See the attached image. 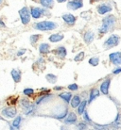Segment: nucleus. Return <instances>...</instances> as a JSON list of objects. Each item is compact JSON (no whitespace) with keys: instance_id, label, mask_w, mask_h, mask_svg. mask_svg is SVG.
<instances>
[{"instance_id":"f257e3e1","label":"nucleus","mask_w":121,"mask_h":130,"mask_svg":"<svg viewBox=\"0 0 121 130\" xmlns=\"http://www.w3.org/2000/svg\"><path fill=\"white\" fill-rule=\"evenodd\" d=\"M115 23V16H108L106 17L104 20H103V24H102L101 27L99 28V32H102V33H106L107 31L111 29L112 27L114 26Z\"/></svg>"},{"instance_id":"f03ea898","label":"nucleus","mask_w":121,"mask_h":130,"mask_svg":"<svg viewBox=\"0 0 121 130\" xmlns=\"http://www.w3.org/2000/svg\"><path fill=\"white\" fill-rule=\"evenodd\" d=\"M57 27V24L51 21H43L39 22L35 25V28L38 30H42V31H47V30L55 29Z\"/></svg>"},{"instance_id":"7ed1b4c3","label":"nucleus","mask_w":121,"mask_h":130,"mask_svg":"<svg viewBox=\"0 0 121 130\" xmlns=\"http://www.w3.org/2000/svg\"><path fill=\"white\" fill-rule=\"evenodd\" d=\"M19 15L21 18V21L24 25L30 23V12L29 11V9L26 7H24L19 10Z\"/></svg>"},{"instance_id":"20e7f679","label":"nucleus","mask_w":121,"mask_h":130,"mask_svg":"<svg viewBox=\"0 0 121 130\" xmlns=\"http://www.w3.org/2000/svg\"><path fill=\"white\" fill-rule=\"evenodd\" d=\"M118 42H119V37H118L117 35H112V36H110V38L105 42L104 45L106 46V47H114V46L117 45Z\"/></svg>"},{"instance_id":"39448f33","label":"nucleus","mask_w":121,"mask_h":130,"mask_svg":"<svg viewBox=\"0 0 121 130\" xmlns=\"http://www.w3.org/2000/svg\"><path fill=\"white\" fill-rule=\"evenodd\" d=\"M16 108L13 107H6V108H4L3 110H2V114L7 118H13L16 115Z\"/></svg>"},{"instance_id":"423d86ee","label":"nucleus","mask_w":121,"mask_h":130,"mask_svg":"<svg viewBox=\"0 0 121 130\" xmlns=\"http://www.w3.org/2000/svg\"><path fill=\"white\" fill-rule=\"evenodd\" d=\"M109 59L115 65L121 64V52H115L112 53L109 56Z\"/></svg>"},{"instance_id":"0eeeda50","label":"nucleus","mask_w":121,"mask_h":130,"mask_svg":"<svg viewBox=\"0 0 121 130\" xmlns=\"http://www.w3.org/2000/svg\"><path fill=\"white\" fill-rule=\"evenodd\" d=\"M112 10V6L108 4H101L98 7V12L99 14H105Z\"/></svg>"},{"instance_id":"6e6552de","label":"nucleus","mask_w":121,"mask_h":130,"mask_svg":"<svg viewBox=\"0 0 121 130\" xmlns=\"http://www.w3.org/2000/svg\"><path fill=\"white\" fill-rule=\"evenodd\" d=\"M43 13H44V10H42L40 8H31L30 10V15L35 19L40 18L43 15Z\"/></svg>"},{"instance_id":"1a4fd4ad","label":"nucleus","mask_w":121,"mask_h":130,"mask_svg":"<svg viewBox=\"0 0 121 130\" xmlns=\"http://www.w3.org/2000/svg\"><path fill=\"white\" fill-rule=\"evenodd\" d=\"M82 6H83L82 1L76 0V1H69L68 2V8L71 10H78L79 8H82Z\"/></svg>"},{"instance_id":"9d476101","label":"nucleus","mask_w":121,"mask_h":130,"mask_svg":"<svg viewBox=\"0 0 121 130\" xmlns=\"http://www.w3.org/2000/svg\"><path fill=\"white\" fill-rule=\"evenodd\" d=\"M110 83H111L110 79H107L104 82H102L101 86H100V91H101V92L103 94H108L109 88H110Z\"/></svg>"},{"instance_id":"9b49d317","label":"nucleus","mask_w":121,"mask_h":130,"mask_svg":"<svg viewBox=\"0 0 121 130\" xmlns=\"http://www.w3.org/2000/svg\"><path fill=\"white\" fill-rule=\"evenodd\" d=\"M62 19L68 25H74L76 22V17L72 14H64L62 15Z\"/></svg>"},{"instance_id":"f8f14e48","label":"nucleus","mask_w":121,"mask_h":130,"mask_svg":"<svg viewBox=\"0 0 121 130\" xmlns=\"http://www.w3.org/2000/svg\"><path fill=\"white\" fill-rule=\"evenodd\" d=\"M11 76H12L14 82H16V83L21 80V73H20V71H18V70L13 69L12 71H11Z\"/></svg>"},{"instance_id":"ddd939ff","label":"nucleus","mask_w":121,"mask_h":130,"mask_svg":"<svg viewBox=\"0 0 121 130\" xmlns=\"http://www.w3.org/2000/svg\"><path fill=\"white\" fill-rule=\"evenodd\" d=\"M63 39V35L62 34H52L49 37V41L51 42H58Z\"/></svg>"},{"instance_id":"4468645a","label":"nucleus","mask_w":121,"mask_h":130,"mask_svg":"<svg viewBox=\"0 0 121 130\" xmlns=\"http://www.w3.org/2000/svg\"><path fill=\"white\" fill-rule=\"evenodd\" d=\"M77 121V115H76L74 112H71V113L68 114V116L66 117L65 119V123L66 124H73Z\"/></svg>"},{"instance_id":"2eb2a0df","label":"nucleus","mask_w":121,"mask_h":130,"mask_svg":"<svg viewBox=\"0 0 121 130\" xmlns=\"http://www.w3.org/2000/svg\"><path fill=\"white\" fill-rule=\"evenodd\" d=\"M94 40V33L92 31H88V32L85 33L84 35V41L86 43H91Z\"/></svg>"},{"instance_id":"dca6fc26","label":"nucleus","mask_w":121,"mask_h":130,"mask_svg":"<svg viewBox=\"0 0 121 130\" xmlns=\"http://www.w3.org/2000/svg\"><path fill=\"white\" fill-rule=\"evenodd\" d=\"M80 98H79V95H75L74 97L72 98V101H71V106H72V107H79V105H80Z\"/></svg>"},{"instance_id":"f3484780","label":"nucleus","mask_w":121,"mask_h":130,"mask_svg":"<svg viewBox=\"0 0 121 130\" xmlns=\"http://www.w3.org/2000/svg\"><path fill=\"white\" fill-rule=\"evenodd\" d=\"M99 95V91L97 89H93L91 91V93H90V99H89V103H91L93 100H95L96 98Z\"/></svg>"},{"instance_id":"a211bd4d","label":"nucleus","mask_w":121,"mask_h":130,"mask_svg":"<svg viewBox=\"0 0 121 130\" xmlns=\"http://www.w3.org/2000/svg\"><path fill=\"white\" fill-rule=\"evenodd\" d=\"M57 55L59 56L60 58H64L66 56V49L64 48V47H62V46H61V47H59V48L57 49Z\"/></svg>"},{"instance_id":"6ab92c4d","label":"nucleus","mask_w":121,"mask_h":130,"mask_svg":"<svg viewBox=\"0 0 121 130\" xmlns=\"http://www.w3.org/2000/svg\"><path fill=\"white\" fill-rule=\"evenodd\" d=\"M60 97L62 98V99H63L66 103H69V102H70V99L72 97V94H71L70 92H64V93L60 94Z\"/></svg>"},{"instance_id":"aec40b11","label":"nucleus","mask_w":121,"mask_h":130,"mask_svg":"<svg viewBox=\"0 0 121 130\" xmlns=\"http://www.w3.org/2000/svg\"><path fill=\"white\" fill-rule=\"evenodd\" d=\"M39 50L41 53H47L49 51V44H47V43H42V44H40Z\"/></svg>"},{"instance_id":"412c9836","label":"nucleus","mask_w":121,"mask_h":130,"mask_svg":"<svg viewBox=\"0 0 121 130\" xmlns=\"http://www.w3.org/2000/svg\"><path fill=\"white\" fill-rule=\"evenodd\" d=\"M86 104H87V102H86V101H83V102L80 103V105L79 106V108H78V112H79V114H82L83 112H84Z\"/></svg>"},{"instance_id":"4be33fe9","label":"nucleus","mask_w":121,"mask_h":130,"mask_svg":"<svg viewBox=\"0 0 121 130\" xmlns=\"http://www.w3.org/2000/svg\"><path fill=\"white\" fill-rule=\"evenodd\" d=\"M41 4L46 8H51L53 5V1L52 0H42Z\"/></svg>"},{"instance_id":"5701e85b","label":"nucleus","mask_w":121,"mask_h":130,"mask_svg":"<svg viewBox=\"0 0 121 130\" xmlns=\"http://www.w3.org/2000/svg\"><path fill=\"white\" fill-rule=\"evenodd\" d=\"M46 77V79H47V81H49L50 83H55L56 80H57V76L54 75H52V74L47 75Z\"/></svg>"},{"instance_id":"b1692460","label":"nucleus","mask_w":121,"mask_h":130,"mask_svg":"<svg viewBox=\"0 0 121 130\" xmlns=\"http://www.w3.org/2000/svg\"><path fill=\"white\" fill-rule=\"evenodd\" d=\"M33 92H34V90H33V89L26 88V89L24 90V94L26 95V96H30V95H32Z\"/></svg>"},{"instance_id":"393cba45","label":"nucleus","mask_w":121,"mask_h":130,"mask_svg":"<svg viewBox=\"0 0 121 130\" xmlns=\"http://www.w3.org/2000/svg\"><path fill=\"white\" fill-rule=\"evenodd\" d=\"M66 114H67V108H64V109L62 111V113L59 114V115H55V117L57 118V119H62V118H65Z\"/></svg>"},{"instance_id":"a878e982","label":"nucleus","mask_w":121,"mask_h":130,"mask_svg":"<svg viewBox=\"0 0 121 130\" xmlns=\"http://www.w3.org/2000/svg\"><path fill=\"white\" fill-rule=\"evenodd\" d=\"M98 61H99L98 58H91V59H89V63L93 65V66H97L98 64Z\"/></svg>"},{"instance_id":"bb28decb","label":"nucleus","mask_w":121,"mask_h":130,"mask_svg":"<svg viewBox=\"0 0 121 130\" xmlns=\"http://www.w3.org/2000/svg\"><path fill=\"white\" fill-rule=\"evenodd\" d=\"M21 117H17L15 120L13 121V123H12V125H13V127H15V128H18L19 127V125H20V123H21Z\"/></svg>"},{"instance_id":"cd10ccee","label":"nucleus","mask_w":121,"mask_h":130,"mask_svg":"<svg viewBox=\"0 0 121 130\" xmlns=\"http://www.w3.org/2000/svg\"><path fill=\"white\" fill-rule=\"evenodd\" d=\"M40 38V36L39 35H37V34H35V35H31L30 36V42L31 43H35V42H37V41L39 40Z\"/></svg>"},{"instance_id":"c85d7f7f","label":"nucleus","mask_w":121,"mask_h":130,"mask_svg":"<svg viewBox=\"0 0 121 130\" xmlns=\"http://www.w3.org/2000/svg\"><path fill=\"white\" fill-rule=\"evenodd\" d=\"M83 58H84V53L83 52H80L79 54H78V55L75 57V61H79V60H82V59H83Z\"/></svg>"},{"instance_id":"c756f323","label":"nucleus","mask_w":121,"mask_h":130,"mask_svg":"<svg viewBox=\"0 0 121 130\" xmlns=\"http://www.w3.org/2000/svg\"><path fill=\"white\" fill-rule=\"evenodd\" d=\"M21 102H22L21 104H22V106H23V107H29V108H30V107H31V106H30V101H29V100H26V99H22V100H21Z\"/></svg>"},{"instance_id":"7c9ffc66","label":"nucleus","mask_w":121,"mask_h":130,"mask_svg":"<svg viewBox=\"0 0 121 130\" xmlns=\"http://www.w3.org/2000/svg\"><path fill=\"white\" fill-rule=\"evenodd\" d=\"M68 89L71 91H77L78 90V85L77 84H71L68 86Z\"/></svg>"},{"instance_id":"2f4dec72","label":"nucleus","mask_w":121,"mask_h":130,"mask_svg":"<svg viewBox=\"0 0 121 130\" xmlns=\"http://www.w3.org/2000/svg\"><path fill=\"white\" fill-rule=\"evenodd\" d=\"M78 128H79V130H83V129H85V128H86V125H85V124H83V123H82V124H79Z\"/></svg>"},{"instance_id":"473e14b6","label":"nucleus","mask_w":121,"mask_h":130,"mask_svg":"<svg viewBox=\"0 0 121 130\" xmlns=\"http://www.w3.org/2000/svg\"><path fill=\"white\" fill-rule=\"evenodd\" d=\"M84 119L86 121H88V122H90V121H91V120H90V118H89V116H88V114H87V112H85V113H84Z\"/></svg>"},{"instance_id":"72a5a7b5","label":"nucleus","mask_w":121,"mask_h":130,"mask_svg":"<svg viewBox=\"0 0 121 130\" xmlns=\"http://www.w3.org/2000/svg\"><path fill=\"white\" fill-rule=\"evenodd\" d=\"M120 72H121V68H118V69H115V70L114 72H113V73L116 75V74H118V73H120Z\"/></svg>"},{"instance_id":"f704fd0d","label":"nucleus","mask_w":121,"mask_h":130,"mask_svg":"<svg viewBox=\"0 0 121 130\" xmlns=\"http://www.w3.org/2000/svg\"><path fill=\"white\" fill-rule=\"evenodd\" d=\"M26 52V50L25 49H22V51H20V52L17 53V56H21V55H23L24 53Z\"/></svg>"},{"instance_id":"c9c22d12","label":"nucleus","mask_w":121,"mask_h":130,"mask_svg":"<svg viewBox=\"0 0 121 130\" xmlns=\"http://www.w3.org/2000/svg\"><path fill=\"white\" fill-rule=\"evenodd\" d=\"M0 25H1V26H5V24H4V22L1 19H0Z\"/></svg>"},{"instance_id":"e433bc0d","label":"nucleus","mask_w":121,"mask_h":130,"mask_svg":"<svg viewBox=\"0 0 121 130\" xmlns=\"http://www.w3.org/2000/svg\"><path fill=\"white\" fill-rule=\"evenodd\" d=\"M61 89H62V87H56L55 90H56V91H60Z\"/></svg>"},{"instance_id":"4c0bfd02","label":"nucleus","mask_w":121,"mask_h":130,"mask_svg":"<svg viewBox=\"0 0 121 130\" xmlns=\"http://www.w3.org/2000/svg\"><path fill=\"white\" fill-rule=\"evenodd\" d=\"M62 130H67V129H66V128H64V127H62Z\"/></svg>"},{"instance_id":"58836bf2","label":"nucleus","mask_w":121,"mask_h":130,"mask_svg":"<svg viewBox=\"0 0 121 130\" xmlns=\"http://www.w3.org/2000/svg\"><path fill=\"white\" fill-rule=\"evenodd\" d=\"M0 3H2V1H0Z\"/></svg>"}]
</instances>
